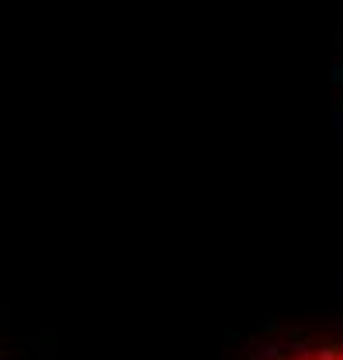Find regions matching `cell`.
<instances>
[{
    "label": "cell",
    "instance_id": "cell-1",
    "mask_svg": "<svg viewBox=\"0 0 343 360\" xmlns=\"http://www.w3.org/2000/svg\"><path fill=\"white\" fill-rule=\"evenodd\" d=\"M222 360H343V319H267Z\"/></svg>",
    "mask_w": 343,
    "mask_h": 360
},
{
    "label": "cell",
    "instance_id": "cell-2",
    "mask_svg": "<svg viewBox=\"0 0 343 360\" xmlns=\"http://www.w3.org/2000/svg\"><path fill=\"white\" fill-rule=\"evenodd\" d=\"M337 125L343 132V73H340V97H337Z\"/></svg>",
    "mask_w": 343,
    "mask_h": 360
}]
</instances>
